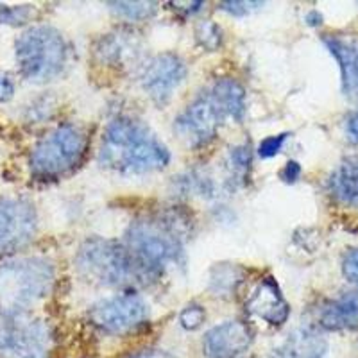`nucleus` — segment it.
Segmentation results:
<instances>
[{
	"label": "nucleus",
	"instance_id": "obj_30",
	"mask_svg": "<svg viewBox=\"0 0 358 358\" xmlns=\"http://www.w3.org/2000/svg\"><path fill=\"white\" fill-rule=\"evenodd\" d=\"M346 127H348V134H350L351 138L358 143V110L350 115Z\"/></svg>",
	"mask_w": 358,
	"mask_h": 358
},
{
	"label": "nucleus",
	"instance_id": "obj_26",
	"mask_svg": "<svg viewBox=\"0 0 358 358\" xmlns=\"http://www.w3.org/2000/svg\"><path fill=\"white\" fill-rule=\"evenodd\" d=\"M342 273L351 283L358 287V249H351L342 260Z\"/></svg>",
	"mask_w": 358,
	"mask_h": 358
},
{
	"label": "nucleus",
	"instance_id": "obj_31",
	"mask_svg": "<svg viewBox=\"0 0 358 358\" xmlns=\"http://www.w3.org/2000/svg\"><path fill=\"white\" fill-rule=\"evenodd\" d=\"M131 358H176L174 355L167 353V351H162V350H151V351H142V353L134 355Z\"/></svg>",
	"mask_w": 358,
	"mask_h": 358
},
{
	"label": "nucleus",
	"instance_id": "obj_16",
	"mask_svg": "<svg viewBox=\"0 0 358 358\" xmlns=\"http://www.w3.org/2000/svg\"><path fill=\"white\" fill-rule=\"evenodd\" d=\"M326 341L313 328H297L280 348H276L273 358H322L326 355Z\"/></svg>",
	"mask_w": 358,
	"mask_h": 358
},
{
	"label": "nucleus",
	"instance_id": "obj_7",
	"mask_svg": "<svg viewBox=\"0 0 358 358\" xmlns=\"http://www.w3.org/2000/svg\"><path fill=\"white\" fill-rule=\"evenodd\" d=\"M50 326L29 312L0 310V358H50Z\"/></svg>",
	"mask_w": 358,
	"mask_h": 358
},
{
	"label": "nucleus",
	"instance_id": "obj_1",
	"mask_svg": "<svg viewBox=\"0 0 358 358\" xmlns=\"http://www.w3.org/2000/svg\"><path fill=\"white\" fill-rule=\"evenodd\" d=\"M188 229L190 220L179 212L142 217L131 222L126 231V245L138 264L145 283L156 281L169 265L183 258Z\"/></svg>",
	"mask_w": 358,
	"mask_h": 358
},
{
	"label": "nucleus",
	"instance_id": "obj_18",
	"mask_svg": "<svg viewBox=\"0 0 358 358\" xmlns=\"http://www.w3.org/2000/svg\"><path fill=\"white\" fill-rule=\"evenodd\" d=\"M210 92L217 99L226 117L235 120V122H241L245 115L244 86L231 78H222L210 86Z\"/></svg>",
	"mask_w": 358,
	"mask_h": 358
},
{
	"label": "nucleus",
	"instance_id": "obj_32",
	"mask_svg": "<svg viewBox=\"0 0 358 358\" xmlns=\"http://www.w3.org/2000/svg\"><path fill=\"white\" fill-rule=\"evenodd\" d=\"M306 22H308L310 25H321V22H322L321 13H319V11H310L308 15H306Z\"/></svg>",
	"mask_w": 358,
	"mask_h": 358
},
{
	"label": "nucleus",
	"instance_id": "obj_17",
	"mask_svg": "<svg viewBox=\"0 0 358 358\" xmlns=\"http://www.w3.org/2000/svg\"><path fill=\"white\" fill-rule=\"evenodd\" d=\"M331 196L342 204H358V158H344L330 176Z\"/></svg>",
	"mask_w": 358,
	"mask_h": 358
},
{
	"label": "nucleus",
	"instance_id": "obj_11",
	"mask_svg": "<svg viewBox=\"0 0 358 358\" xmlns=\"http://www.w3.org/2000/svg\"><path fill=\"white\" fill-rule=\"evenodd\" d=\"M36 210L24 199H0V255L18 251L34 238Z\"/></svg>",
	"mask_w": 358,
	"mask_h": 358
},
{
	"label": "nucleus",
	"instance_id": "obj_27",
	"mask_svg": "<svg viewBox=\"0 0 358 358\" xmlns=\"http://www.w3.org/2000/svg\"><path fill=\"white\" fill-rule=\"evenodd\" d=\"M15 94V83L8 73L0 72V102H6Z\"/></svg>",
	"mask_w": 358,
	"mask_h": 358
},
{
	"label": "nucleus",
	"instance_id": "obj_4",
	"mask_svg": "<svg viewBox=\"0 0 358 358\" xmlns=\"http://www.w3.org/2000/svg\"><path fill=\"white\" fill-rule=\"evenodd\" d=\"M54 267L45 258H17L0 264V310L29 312L52 292Z\"/></svg>",
	"mask_w": 358,
	"mask_h": 358
},
{
	"label": "nucleus",
	"instance_id": "obj_14",
	"mask_svg": "<svg viewBox=\"0 0 358 358\" xmlns=\"http://www.w3.org/2000/svg\"><path fill=\"white\" fill-rule=\"evenodd\" d=\"M322 41L338 63L342 92L353 101H358V40L346 36H324Z\"/></svg>",
	"mask_w": 358,
	"mask_h": 358
},
{
	"label": "nucleus",
	"instance_id": "obj_6",
	"mask_svg": "<svg viewBox=\"0 0 358 358\" xmlns=\"http://www.w3.org/2000/svg\"><path fill=\"white\" fill-rule=\"evenodd\" d=\"M69 59L63 34L49 25L27 29L17 40V62L25 79L45 83L57 78Z\"/></svg>",
	"mask_w": 358,
	"mask_h": 358
},
{
	"label": "nucleus",
	"instance_id": "obj_13",
	"mask_svg": "<svg viewBox=\"0 0 358 358\" xmlns=\"http://www.w3.org/2000/svg\"><path fill=\"white\" fill-rule=\"evenodd\" d=\"M245 310L273 326H281L290 315L289 303L281 296L280 287L273 278H264L258 281L245 299Z\"/></svg>",
	"mask_w": 358,
	"mask_h": 358
},
{
	"label": "nucleus",
	"instance_id": "obj_12",
	"mask_svg": "<svg viewBox=\"0 0 358 358\" xmlns=\"http://www.w3.org/2000/svg\"><path fill=\"white\" fill-rule=\"evenodd\" d=\"M252 330L244 321H226L208 330L203 351L208 358H238L251 348Z\"/></svg>",
	"mask_w": 358,
	"mask_h": 358
},
{
	"label": "nucleus",
	"instance_id": "obj_19",
	"mask_svg": "<svg viewBox=\"0 0 358 358\" xmlns=\"http://www.w3.org/2000/svg\"><path fill=\"white\" fill-rule=\"evenodd\" d=\"M108 6L117 13L118 17L129 22L149 20L158 11L156 2H108Z\"/></svg>",
	"mask_w": 358,
	"mask_h": 358
},
{
	"label": "nucleus",
	"instance_id": "obj_2",
	"mask_svg": "<svg viewBox=\"0 0 358 358\" xmlns=\"http://www.w3.org/2000/svg\"><path fill=\"white\" fill-rule=\"evenodd\" d=\"M171 152L155 133L133 117H117L102 134L99 163L120 174H145L165 169Z\"/></svg>",
	"mask_w": 358,
	"mask_h": 358
},
{
	"label": "nucleus",
	"instance_id": "obj_15",
	"mask_svg": "<svg viewBox=\"0 0 358 358\" xmlns=\"http://www.w3.org/2000/svg\"><path fill=\"white\" fill-rule=\"evenodd\" d=\"M324 330H357L358 328V292H344L334 301L326 303L319 315Z\"/></svg>",
	"mask_w": 358,
	"mask_h": 358
},
{
	"label": "nucleus",
	"instance_id": "obj_3",
	"mask_svg": "<svg viewBox=\"0 0 358 358\" xmlns=\"http://www.w3.org/2000/svg\"><path fill=\"white\" fill-rule=\"evenodd\" d=\"M76 265L79 274L94 285H145V278L127 245L110 238L94 236L83 242Z\"/></svg>",
	"mask_w": 358,
	"mask_h": 358
},
{
	"label": "nucleus",
	"instance_id": "obj_29",
	"mask_svg": "<svg viewBox=\"0 0 358 358\" xmlns=\"http://www.w3.org/2000/svg\"><path fill=\"white\" fill-rule=\"evenodd\" d=\"M299 176H301V167H299L297 162H289L285 165V169L281 171V179L287 181V183H296Z\"/></svg>",
	"mask_w": 358,
	"mask_h": 358
},
{
	"label": "nucleus",
	"instance_id": "obj_9",
	"mask_svg": "<svg viewBox=\"0 0 358 358\" xmlns=\"http://www.w3.org/2000/svg\"><path fill=\"white\" fill-rule=\"evenodd\" d=\"M149 319V306L138 294L127 292L97 303L90 310V321L111 335H126L138 330Z\"/></svg>",
	"mask_w": 358,
	"mask_h": 358
},
{
	"label": "nucleus",
	"instance_id": "obj_21",
	"mask_svg": "<svg viewBox=\"0 0 358 358\" xmlns=\"http://www.w3.org/2000/svg\"><path fill=\"white\" fill-rule=\"evenodd\" d=\"M196 38L203 49L213 52L222 43V29L212 20H204L196 27Z\"/></svg>",
	"mask_w": 358,
	"mask_h": 358
},
{
	"label": "nucleus",
	"instance_id": "obj_22",
	"mask_svg": "<svg viewBox=\"0 0 358 358\" xmlns=\"http://www.w3.org/2000/svg\"><path fill=\"white\" fill-rule=\"evenodd\" d=\"M242 280V271L238 267H219L217 274L212 276V285L215 287V292L224 290H235L236 283Z\"/></svg>",
	"mask_w": 358,
	"mask_h": 358
},
{
	"label": "nucleus",
	"instance_id": "obj_10",
	"mask_svg": "<svg viewBox=\"0 0 358 358\" xmlns=\"http://www.w3.org/2000/svg\"><path fill=\"white\" fill-rule=\"evenodd\" d=\"M185 78H187V65L181 57L172 52L152 56L140 70V85L156 104H165L171 101Z\"/></svg>",
	"mask_w": 358,
	"mask_h": 358
},
{
	"label": "nucleus",
	"instance_id": "obj_28",
	"mask_svg": "<svg viewBox=\"0 0 358 358\" xmlns=\"http://www.w3.org/2000/svg\"><path fill=\"white\" fill-rule=\"evenodd\" d=\"M25 15H27V9L25 8L0 9V22H6V24H15V22H20Z\"/></svg>",
	"mask_w": 358,
	"mask_h": 358
},
{
	"label": "nucleus",
	"instance_id": "obj_5",
	"mask_svg": "<svg viewBox=\"0 0 358 358\" xmlns=\"http://www.w3.org/2000/svg\"><path fill=\"white\" fill-rule=\"evenodd\" d=\"M88 149V136L76 124H59L34 145L29 169L38 179H57L69 174L83 162Z\"/></svg>",
	"mask_w": 358,
	"mask_h": 358
},
{
	"label": "nucleus",
	"instance_id": "obj_25",
	"mask_svg": "<svg viewBox=\"0 0 358 358\" xmlns=\"http://www.w3.org/2000/svg\"><path fill=\"white\" fill-rule=\"evenodd\" d=\"M262 6H264L262 2H222L220 9L233 15V17H245V15L262 8Z\"/></svg>",
	"mask_w": 358,
	"mask_h": 358
},
{
	"label": "nucleus",
	"instance_id": "obj_23",
	"mask_svg": "<svg viewBox=\"0 0 358 358\" xmlns=\"http://www.w3.org/2000/svg\"><path fill=\"white\" fill-rule=\"evenodd\" d=\"M204 319H206V312H204L203 306L196 305V303L185 306L183 312L179 313V322H181V326H183L185 330H190V331L201 328Z\"/></svg>",
	"mask_w": 358,
	"mask_h": 358
},
{
	"label": "nucleus",
	"instance_id": "obj_8",
	"mask_svg": "<svg viewBox=\"0 0 358 358\" xmlns=\"http://www.w3.org/2000/svg\"><path fill=\"white\" fill-rule=\"evenodd\" d=\"M226 118L228 117L224 110L208 88L206 92L197 95L185 108L183 113L176 118L174 131L188 147L199 149L215 140L219 127Z\"/></svg>",
	"mask_w": 358,
	"mask_h": 358
},
{
	"label": "nucleus",
	"instance_id": "obj_20",
	"mask_svg": "<svg viewBox=\"0 0 358 358\" xmlns=\"http://www.w3.org/2000/svg\"><path fill=\"white\" fill-rule=\"evenodd\" d=\"M251 149L249 145H238L233 147L231 151H229V158H228V165L229 171H231V181H241L248 176L249 167H251Z\"/></svg>",
	"mask_w": 358,
	"mask_h": 358
},
{
	"label": "nucleus",
	"instance_id": "obj_24",
	"mask_svg": "<svg viewBox=\"0 0 358 358\" xmlns=\"http://www.w3.org/2000/svg\"><path fill=\"white\" fill-rule=\"evenodd\" d=\"M287 136H289V134L281 133L274 134V136H267L265 140H262L260 145H258V155H260L262 158H273V156H276L278 152L281 151L283 143H285Z\"/></svg>",
	"mask_w": 358,
	"mask_h": 358
}]
</instances>
